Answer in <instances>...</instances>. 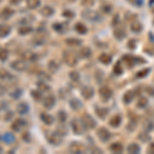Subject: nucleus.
<instances>
[{
	"mask_svg": "<svg viewBox=\"0 0 154 154\" xmlns=\"http://www.w3.org/2000/svg\"><path fill=\"white\" fill-rule=\"evenodd\" d=\"M111 60H112V58H111V56H109L108 54H102L101 56L99 57V61L103 64H106V65L111 63Z\"/></svg>",
	"mask_w": 154,
	"mask_h": 154,
	"instance_id": "a878e982",
	"label": "nucleus"
},
{
	"mask_svg": "<svg viewBox=\"0 0 154 154\" xmlns=\"http://www.w3.org/2000/svg\"><path fill=\"white\" fill-rule=\"evenodd\" d=\"M98 137L102 142H107L111 139V134L107 128H100L98 130Z\"/></svg>",
	"mask_w": 154,
	"mask_h": 154,
	"instance_id": "0eeeda50",
	"label": "nucleus"
},
{
	"mask_svg": "<svg viewBox=\"0 0 154 154\" xmlns=\"http://www.w3.org/2000/svg\"><path fill=\"white\" fill-rule=\"evenodd\" d=\"M148 151H149V153H154V144H151V145L149 146Z\"/></svg>",
	"mask_w": 154,
	"mask_h": 154,
	"instance_id": "bf43d9fd",
	"label": "nucleus"
},
{
	"mask_svg": "<svg viewBox=\"0 0 154 154\" xmlns=\"http://www.w3.org/2000/svg\"><path fill=\"white\" fill-rule=\"evenodd\" d=\"M22 139H23L24 141H26V142H30V141H31V137H30L29 133H24L23 136H22Z\"/></svg>",
	"mask_w": 154,
	"mask_h": 154,
	"instance_id": "603ef678",
	"label": "nucleus"
},
{
	"mask_svg": "<svg viewBox=\"0 0 154 154\" xmlns=\"http://www.w3.org/2000/svg\"><path fill=\"white\" fill-rule=\"evenodd\" d=\"M66 43L68 44L69 46H79L81 44V40L76 38H68L66 40Z\"/></svg>",
	"mask_w": 154,
	"mask_h": 154,
	"instance_id": "2f4dec72",
	"label": "nucleus"
},
{
	"mask_svg": "<svg viewBox=\"0 0 154 154\" xmlns=\"http://www.w3.org/2000/svg\"><path fill=\"white\" fill-rule=\"evenodd\" d=\"M81 3L84 6H91L95 3V0H81Z\"/></svg>",
	"mask_w": 154,
	"mask_h": 154,
	"instance_id": "3c124183",
	"label": "nucleus"
},
{
	"mask_svg": "<svg viewBox=\"0 0 154 154\" xmlns=\"http://www.w3.org/2000/svg\"><path fill=\"white\" fill-rule=\"evenodd\" d=\"M114 73L116 74V75H119V74L122 73V68H121V65L119 63L116 64L115 66H114Z\"/></svg>",
	"mask_w": 154,
	"mask_h": 154,
	"instance_id": "de8ad7c7",
	"label": "nucleus"
},
{
	"mask_svg": "<svg viewBox=\"0 0 154 154\" xmlns=\"http://www.w3.org/2000/svg\"><path fill=\"white\" fill-rule=\"evenodd\" d=\"M113 34H114V36L118 39V40L123 39L126 36V32H125V30L123 28H116L115 30H114Z\"/></svg>",
	"mask_w": 154,
	"mask_h": 154,
	"instance_id": "4468645a",
	"label": "nucleus"
},
{
	"mask_svg": "<svg viewBox=\"0 0 154 154\" xmlns=\"http://www.w3.org/2000/svg\"><path fill=\"white\" fill-rule=\"evenodd\" d=\"M81 121L83 122L85 128H89V130L94 128L97 125L95 119L91 117V115H88V114H84V115L82 116V118H81Z\"/></svg>",
	"mask_w": 154,
	"mask_h": 154,
	"instance_id": "39448f33",
	"label": "nucleus"
},
{
	"mask_svg": "<svg viewBox=\"0 0 154 154\" xmlns=\"http://www.w3.org/2000/svg\"><path fill=\"white\" fill-rule=\"evenodd\" d=\"M102 9H103V11L104 12H106V14H109L110 12V11H111V6L110 5H108V4H104V6L102 7Z\"/></svg>",
	"mask_w": 154,
	"mask_h": 154,
	"instance_id": "5fc2aeb1",
	"label": "nucleus"
},
{
	"mask_svg": "<svg viewBox=\"0 0 154 154\" xmlns=\"http://www.w3.org/2000/svg\"><path fill=\"white\" fill-rule=\"evenodd\" d=\"M75 30L77 33L79 34H85L88 32V28L85 27V25H83L82 23H77L75 25Z\"/></svg>",
	"mask_w": 154,
	"mask_h": 154,
	"instance_id": "bb28decb",
	"label": "nucleus"
},
{
	"mask_svg": "<svg viewBox=\"0 0 154 154\" xmlns=\"http://www.w3.org/2000/svg\"><path fill=\"white\" fill-rule=\"evenodd\" d=\"M139 139H140L141 141H143V142H148V141L150 140V137H149L148 134H146V133H141Z\"/></svg>",
	"mask_w": 154,
	"mask_h": 154,
	"instance_id": "49530a36",
	"label": "nucleus"
},
{
	"mask_svg": "<svg viewBox=\"0 0 154 154\" xmlns=\"http://www.w3.org/2000/svg\"><path fill=\"white\" fill-rule=\"evenodd\" d=\"M82 17L88 21L91 22H99L101 21V16L99 12H97L95 11H91V9H88V11H84L82 12Z\"/></svg>",
	"mask_w": 154,
	"mask_h": 154,
	"instance_id": "f257e3e1",
	"label": "nucleus"
},
{
	"mask_svg": "<svg viewBox=\"0 0 154 154\" xmlns=\"http://www.w3.org/2000/svg\"><path fill=\"white\" fill-rule=\"evenodd\" d=\"M111 152L113 153H121L123 150V146L120 143H113L112 145L109 147Z\"/></svg>",
	"mask_w": 154,
	"mask_h": 154,
	"instance_id": "a211bd4d",
	"label": "nucleus"
},
{
	"mask_svg": "<svg viewBox=\"0 0 154 154\" xmlns=\"http://www.w3.org/2000/svg\"><path fill=\"white\" fill-rule=\"evenodd\" d=\"M148 73H149V69H143V70L139 71L138 73H137V77H138V78H143V77H145Z\"/></svg>",
	"mask_w": 154,
	"mask_h": 154,
	"instance_id": "a18cd8bd",
	"label": "nucleus"
},
{
	"mask_svg": "<svg viewBox=\"0 0 154 154\" xmlns=\"http://www.w3.org/2000/svg\"><path fill=\"white\" fill-rule=\"evenodd\" d=\"M70 78L72 79L73 81H75V82H77V81L79 80V78H80V76H79V73L78 72H76V71H72L70 72Z\"/></svg>",
	"mask_w": 154,
	"mask_h": 154,
	"instance_id": "ea45409f",
	"label": "nucleus"
},
{
	"mask_svg": "<svg viewBox=\"0 0 154 154\" xmlns=\"http://www.w3.org/2000/svg\"><path fill=\"white\" fill-rule=\"evenodd\" d=\"M148 104V100L146 98H140V100L138 101V107L139 108H145L146 106H147Z\"/></svg>",
	"mask_w": 154,
	"mask_h": 154,
	"instance_id": "e433bc0d",
	"label": "nucleus"
},
{
	"mask_svg": "<svg viewBox=\"0 0 154 154\" xmlns=\"http://www.w3.org/2000/svg\"><path fill=\"white\" fill-rule=\"evenodd\" d=\"M26 125H27V123H26V121H25L24 119L18 118V119H16V120H14V123H12L11 128H12V130H14V131H21V128H23Z\"/></svg>",
	"mask_w": 154,
	"mask_h": 154,
	"instance_id": "9b49d317",
	"label": "nucleus"
},
{
	"mask_svg": "<svg viewBox=\"0 0 154 154\" xmlns=\"http://www.w3.org/2000/svg\"><path fill=\"white\" fill-rule=\"evenodd\" d=\"M146 91L149 94V96H151V97L154 96V89L151 88V86H147V88H146Z\"/></svg>",
	"mask_w": 154,
	"mask_h": 154,
	"instance_id": "4d7b16f0",
	"label": "nucleus"
},
{
	"mask_svg": "<svg viewBox=\"0 0 154 154\" xmlns=\"http://www.w3.org/2000/svg\"><path fill=\"white\" fill-rule=\"evenodd\" d=\"M22 57L24 58L25 61H35L36 60V54H33V53H30V51H26V53H24L22 54Z\"/></svg>",
	"mask_w": 154,
	"mask_h": 154,
	"instance_id": "c85d7f7f",
	"label": "nucleus"
},
{
	"mask_svg": "<svg viewBox=\"0 0 154 154\" xmlns=\"http://www.w3.org/2000/svg\"><path fill=\"white\" fill-rule=\"evenodd\" d=\"M71 126L73 131L77 135H81L85 131V126H84L83 122L81 120H79V119H73L71 122Z\"/></svg>",
	"mask_w": 154,
	"mask_h": 154,
	"instance_id": "7ed1b4c3",
	"label": "nucleus"
},
{
	"mask_svg": "<svg viewBox=\"0 0 154 154\" xmlns=\"http://www.w3.org/2000/svg\"><path fill=\"white\" fill-rule=\"evenodd\" d=\"M31 95H32V97H33L34 99H35V100H37V101L41 100V94L39 93L38 91H32Z\"/></svg>",
	"mask_w": 154,
	"mask_h": 154,
	"instance_id": "09e8293b",
	"label": "nucleus"
},
{
	"mask_svg": "<svg viewBox=\"0 0 154 154\" xmlns=\"http://www.w3.org/2000/svg\"><path fill=\"white\" fill-rule=\"evenodd\" d=\"M109 113V109L105 107H97L96 108V114L100 118H105Z\"/></svg>",
	"mask_w": 154,
	"mask_h": 154,
	"instance_id": "ddd939ff",
	"label": "nucleus"
},
{
	"mask_svg": "<svg viewBox=\"0 0 154 154\" xmlns=\"http://www.w3.org/2000/svg\"><path fill=\"white\" fill-rule=\"evenodd\" d=\"M3 141L6 144H12L16 141V137L12 135L11 133H6L5 135L3 136Z\"/></svg>",
	"mask_w": 154,
	"mask_h": 154,
	"instance_id": "cd10ccee",
	"label": "nucleus"
},
{
	"mask_svg": "<svg viewBox=\"0 0 154 154\" xmlns=\"http://www.w3.org/2000/svg\"><path fill=\"white\" fill-rule=\"evenodd\" d=\"M8 57V51L6 49H0V61H5Z\"/></svg>",
	"mask_w": 154,
	"mask_h": 154,
	"instance_id": "79ce46f5",
	"label": "nucleus"
},
{
	"mask_svg": "<svg viewBox=\"0 0 154 154\" xmlns=\"http://www.w3.org/2000/svg\"><path fill=\"white\" fill-rule=\"evenodd\" d=\"M40 78H43V80H51V76L48 75L46 73H44V72H42V73L40 74Z\"/></svg>",
	"mask_w": 154,
	"mask_h": 154,
	"instance_id": "864d4df0",
	"label": "nucleus"
},
{
	"mask_svg": "<svg viewBox=\"0 0 154 154\" xmlns=\"http://www.w3.org/2000/svg\"><path fill=\"white\" fill-rule=\"evenodd\" d=\"M4 93H5V88H4L1 84H0V95H3Z\"/></svg>",
	"mask_w": 154,
	"mask_h": 154,
	"instance_id": "052dcab7",
	"label": "nucleus"
},
{
	"mask_svg": "<svg viewBox=\"0 0 154 154\" xmlns=\"http://www.w3.org/2000/svg\"><path fill=\"white\" fill-rule=\"evenodd\" d=\"M14 11L11 8H5V9H3V11H1V14H0V17L1 18H3V19H8L9 17H11L12 16V14H14Z\"/></svg>",
	"mask_w": 154,
	"mask_h": 154,
	"instance_id": "f704fd0d",
	"label": "nucleus"
},
{
	"mask_svg": "<svg viewBox=\"0 0 154 154\" xmlns=\"http://www.w3.org/2000/svg\"><path fill=\"white\" fill-rule=\"evenodd\" d=\"M11 33V27L8 25H0V37H5Z\"/></svg>",
	"mask_w": 154,
	"mask_h": 154,
	"instance_id": "f3484780",
	"label": "nucleus"
},
{
	"mask_svg": "<svg viewBox=\"0 0 154 154\" xmlns=\"http://www.w3.org/2000/svg\"><path fill=\"white\" fill-rule=\"evenodd\" d=\"M99 94H100L103 101L110 100L111 97H112V91H111V88H109V86H102L100 88V91H99Z\"/></svg>",
	"mask_w": 154,
	"mask_h": 154,
	"instance_id": "423d86ee",
	"label": "nucleus"
},
{
	"mask_svg": "<svg viewBox=\"0 0 154 154\" xmlns=\"http://www.w3.org/2000/svg\"><path fill=\"white\" fill-rule=\"evenodd\" d=\"M69 150L71 151L72 153H80L82 152V146H81V144H78V143H73L70 145V148H69Z\"/></svg>",
	"mask_w": 154,
	"mask_h": 154,
	"instance_id": "412c9836",
	"label": "nucleus"
},
{
	"mask_svg": "<svg viewBox=\"0 0 154 154\" xmlns=\"http://www.w3.org/2000/svg\"><path fill=\"white\" fill-rule=\"evenodd\" d=\"M70 1H75V0H70Z\"/></svg>",
	"mask_w": 154,
	"mask_h": 154,
	"instance_id": "e2e57ef3",
	"label": "nucleus"
},
{
	"mask_svg": "<svg viewBox=\"0 0 154 154\" xmlns=\"http://www.w3.org/2000/svg\"><path fill=\"white\" fill-rule=\"evenodd\" d=\"M29 111V107L26 103H21L17 107V112L19 114H26Z\"/></svg>",
	"mask_w": 154,
	"mask_h": 154,
	"instance_id": "b1692460",
	"label": "nucleus"
},
{
	"mask_svg": "<svg viewBox=\"0 0 154 154\" xmlns=\"http://www.w3.org/2000/svg\"><path fill=\"white\" fill-rule=\"evenodd\" d=\"M11 68L14 69L16 71H25L27 69V63L23 60H18V61H14L11 63Z\"/></svg>",
	"mask_w": 154,
	"mask_h": 154,
	"instance_id": "6e6552de",
	"label": "nucleus"
},
{
	"mask_svg": "<svg viewBox=\"0 0 154 154\" xmlns=\"http://www.w3.org/2000/svg\"><path fill=\"white\" fill-rule=\"evenodd\" d=\"M53 27H54V29L56 30L57 32H60V33H63V32L65 31V27H64L62 24H59V23L54 24Z\"/></svg>",
	"mask_w": 154,
	"mask_h": 154,
	"instance_id": "a19ab883",
	"label": "nucleus"
},
{
	"mask_svg": "<svg viewBox=\"0 0 154 154\" xmlns=\"http://www.w3.org/2000/svg\"><path fill=\"white\" fill-rule=\"evenodd\" d=\"M1 150H2V149H1V147H0V152H1Z\"/></svg>",
	"mask_w": 154,
	"mask_h": 154,
	"instance_id": "680f3d73",
	"label": "nucleus"
},
{
	"mask_svg": "<svg viewBox=\"0 0 154 154\" xmlns=\"http://www.w3.org/2000/svg\"><path fill=\"white\" fill-rule=\"evenodd\" d=\"M57 133L61 136H65V135H67L68 131H67V128H65V126H58V128H57Z\"/></svg>",
	"mask_w": 154,
	"mask_h": 154,
	"instance_id": "c03bdc74",
	"label": "nucleus"
},
{
	"mask_svg": "<svg viewBox=\"0 0 154 154\" xmlns=\"http://www.w3.org/2000/svg\"><path fill=\"white\" fill-rule=\"evenodd\" d=\"M134 98H135V93H134L133 91H128L123 95V102H125V104H130L131 102L133 101Z\"/></svg>",
	"mask_w": 154,
	"mask_h": 154,
	"instance_id": "4be33fe9",
	"label": "nucleus"
},
{
	"mask_svg": "<svg viewBox=\"0 0 154 154\" xmlns=\"http://www.w3.org/2000/svg\"><path fill=\"white\" fill-rule=\"evenodd\" d=\"M81 94H82L83 98L85 100H89V99L93 98L94 94H95V91L91 86H84V88L81 89Z\"/></svg>",
	"mask_w": 154,
	"mask_h": 154,
	"instance_id": "9d476101",
	"label": "nucleus"
},
{
	"mask_svg": "<svg viewBox=\"0 0 154 154\" xmlns=\"http://www.w3.org/2000/svg\"><path fill=\"white\" fill-rule=\"evenodd\" d=\"M11 118H12V112H11V111L6 112L5 116H4V119H5V121H9Z\"/></svg>",
	"mask_w": 154,
	"mask_h": 154,
	"instance_id": "6e6d98bb",
	"label": "nucleus"
},
{
	"mask_svg": "<svg viewBox=\"0 0 154 154\" xmlns=\"http://www.w3.org/2000/svg\"><path fill=\"white\" fill-rule=\"evenodd\" d=\"M131 31L135 32V33H139V32H141L143 29L142 24L139 21H133L131 23Z\"/></svg>",
	"mask_w": 154,
	"mask_h": 154,
	"instance_id": "2eb2a0df",
	"label": "nucleus"
},
{
	"mask_svg": "<svg viewBox=\"0 0 154 154\" xmlns=\"http://www.w3.org/2000/svg\"><path fill=\"white\" fill-rule=\"evenodd\" d=\"M59 68H60V65L56 61H51L48 63V70L51 72H53V73H56V72L59 70Z\"/></svg>",
	"mask_w": 154,
	"mask_h": 154,
	"instance_id": "c756f323",
	"label": "nucleus"
},
{
	"mask_svg": "<svg viewBox=\"0 0 154 154\" xmlns=\"http://www.w3.org/2000/svg\"><path fill=\"white\" fill-rule=\"evenodd\" d=\"M27 5L29 8L34 9L40 5V0H27Z\"/></svg>",
	"mask_w": 154,
	"mask_h": 154,
	"instance_id": "473e14b6",
	"label": "nucleus"
},
{
	"mask_svg": "<svg viewBox=\"0 0 154 154\" xmlns=\"http://www.w3.org/2000/svg\"><path fill=\"white\" fill-rule=\"evenodd\" d=\"M54 103H56V99H54V97L53 95L48 96L43 100V106L46 109H51L54 106Z\"/></svg>",
	"mask_w": 154,
	"mask_h": 154,
	"instance_id": "f8f14e48",
	"label": "nucleus"
},
{
	"mask_svg": "<svg viewBox=\"0 0 154 154\" xmlns=\"http://www.w3.org/2000/svg\"><path fill=\"white\" fill-rule=\"evenodd\" d=\"M120 122H121V117L119 115H114L113 117L110 119V121H109L110 125L113 126V128H117V126H119Z\"/></svg>",
	"mask_w": 154,
	"mask_h": 154,
	"instance_id": "393cba45",
	"label": "nucleus"
},
{
	"mask_svg": "<svg viewBox=\"0 0 154 154\" xmlns=\"http://www.w3.org/2000/svg\"><path fill=\"white\" fill-rule=\"evenodd\" d=\"M46 139L51 145L58 146L62 143V136L59 135L58 133H48L46 135Z\"/></svg>",
	"mask_w": 154,
	"mask_h": 154,
	"instance_id": "20e7f679",
	"label": "nucleus"
},
{
	"mask_svg": "<svg viewBox=\"0 0 154 154\" xmlns=\"http://www.w3.org/2000/svg\"><path fill=\"white\" fill-rule=\"evenodd\" d=\"M128 1H130L131 4H134V5H136V6H138L141 4V2L139 1V0H128Z\"/></svg>",
	"mask_w": 154,
	"mask_h": 154,
	"instance_id": "13d9d810",
	"label": "nucleus"
},
{
	"mask_svg": "<svg viewBox=\"0 0 154 154\" xmlns=\"http://www.w3.org/2000/svg\"><path fill=\"white\" fill-rule=\"evenodd\" d=\"M58 118H59V120L61 121V122H65L66 119H67V114H66L65 111H63V110L59 111V113H58Z\"/></svg>",
	"mask_w": 154,
	"mask_h": 154,
	"instance_id": "4c0bfd02",
	"label": "nucleus"
},
{
	"mask_svg": "<svg viewBox=\"0 0 154 154\" xmlns=\"http://www.w3.org/2000/svg\"><path fill=\"white\" fill-rule=\"evenodd\" d=\"M125 60L126 61L128 66L133 67L134 65H137V64H144L145 63V60L142 59V58H136V57H125Z\"/></svg>",
	"mask_w": 154,
	"mask_h": 154,
	"instance_id": "1a4fd4ad",
	"label": "nucleus"
},
{
	"mask_svg": "<svg viewBox=\"0 0 154 154\" xmlns=\"http://www.w3.org/2000/svg\"><path fill=\"white\" fill-rule=\"evenodd\" d=\"M40 118H41V120L45 123V125H51V123L54 122V117L51 115H49V114H48V113H41Z\"/></svg>",
	"mask_w": 154,
	"mask_h": 154,
	"instance_id": "6ab92c4d",
	"label": "nucleus"
},
{
	"mask_svg": "<svg viewBox=\"0 0 154 154\" xmlns=\"http://www.w3.org/2000/svg\"><path fill=\"white\" fill-rule=\"evenodd\" d=\"M70 107L74 110H78L81 107V102L78 100V99H72L70 101Z\"/></svg>",
	"mask_w": 154,
	"mask_h": 154,
	"instance_id": "72a5a7b5",
	"label": "nucleus"
},
{
	"mask_svg": "<svg viewBox=\"0 0 154 154\" xmlns=\"http://www.w3.org/2000/svg\"><path fill=\"white\" fill-rule=\"evenodd\" d=\"M37 86H38L39 89L42 91H48V89H49V86L48 85V84L42 82V81H40V82L37 83Z\"/></svg>",
	"mask_w": 154,
	"mask_h": 154,
	"instance_id": "37998d69",
	"label": "nucleus"
},
{
	"mask_svg": "<svg viewBox=\"0 0 154 154\" xmlns=\"http://www.w3.org/2000/svg\"><path fill=\"white\" fill-rule=\"evenodd\" d=\"M11 98H14V99H19L20 97L22 96V91L20 88H16L14 91H11Z\"/></svg>",
	"mask_w": 154,
	"mask_h": 154,
	"instance_id": "58836bf2",
	"label": "nucleus"
},
{
	"mask_svg": "<svg viewBox=\"0 0 154 154\" xmlns=\"http://www.w3.org/2000/svg\"><path fill=\"white\" fill-rule=\"evenodd\" d=\"M32 32V28L31 27H22V28L19 29V33L21 35H26L28 33H31Z\"/></svg>",
	"mask_w": 154,
	"mask_h": 154,
	"instance_id": "c9c22d12",
	"label": "nucleus"
},
{
	"mask_svg": "<svg viewBox=\"0 0 154 154\" xmlns=\"http://www.w3.org/2000/svg\"><path fill=\"white\" fill-rule=\"evenodd\" d=\"M63 17H65V18H74V12L71 11H63Z\"/></svg>",
	"mask_w": 154,
	"mask_h": 154,
	"instance_id": "8fccbe9b",
	"label": "nucleus"
},
{
	"mask_svg": "<svg viewBox=\"0 0 154 154\" xmlns=\"http://www.w3.org/2000/svg\"><path fill=\"white\" fill-rule=\"evenodd\" d=\"M63 60L64 62L67 64L68 66H75L77 64V57L76 54H74L73 53H71V51H64L63 54Z\"/></svg>",
	"mask_w": 154,
	"mask_h": 154,
	"instance_id": "f03ea898",
	"label": "nucleus"
},
{
	"mask_svg": "<svg viewBox=\"0 0 154 154\" xmlns=\"http://www.w3.org/2000/svg\"><path fill=\"white\" fill-rule=\"evenodd\" d=\"M79 56L83 59L89 58V57L91 56V49L89 48H86V46H83V48H81L80 51H79Z\"/></svg>",
	"mask_w": 154,
	"mask_h": 154,
	"instance_id": "dca6fc26",
	"label": "nucleus"
},
{
	"mask_svg": "<svg viewBox=\"0 0 154 154\" xmlns=\"http://www.w3.org/2000/svg\"><path fill=\"white\" fill-rule=\"evenodd\" d=\"M53 14H54V9L51 6H44L41 9V14L44 17H51L53 16Z\"/></svg>",
	"mask_w": 154,
	"mask_h": 154,
	"instance_id": "7c9ffc66",
	"label": "nucleus"
},
{
	"mask_svg": "<svg viewBox=\"0 0 154 154\" xmlns=\"http://www.w3.org/2000/svg\"><path fill=\"white\" fill-rule=\"evenodd\" d=\"M0 1H1V0H0Z\"/></svg>",
	"mask_w": 154,
	"mask_h": 154,
	"instance_id": "0e129e2a",
	"label": "nucleus"
},
{
	"mask_svg": "<svg viewBox=\"0 0 154 154\" xmlns=\"http://www.w3.org/2000/svg\"><path fill=\"white\" fill-rule=\"evenodd\" d=\"M12 78H14V76L8 71L4 70V69L0 70V79H2V80H11Z\"/></svg>",
	"mask_w": 154,
	"mask_h": 154,
	"instance_id": "5701e85b",
	"label": "nucleus"
},
{
	"mask_svg": "<svg viewBox=\"0 0 154 154\" xmlns=\"http://www.w3.org/2000/svg\"><path fill=\"white\" fill-rule=\"evenodd\" d=\"M140 150H141L140 146H139L138 144H136V143L130 144V145H128V152L131 153V154L139 153V152H140Z\"/></svg>",
	"mask_w": 154,
	"mask_h": 154,
	"instance_id": "aec40b11",
	"label": "nucleus"
}]
</instances>
